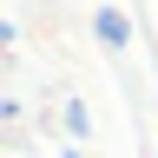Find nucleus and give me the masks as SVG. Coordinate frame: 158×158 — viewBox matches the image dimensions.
Here are the masks:
<instances>
[{
  "mask_svg": "<svg viewBox=\"0 0 158 158\" xmlns=\"http://www.w3.org/2000/svg\"><path fill=\"white\" fill-rule=\"evenodd\" d=\"M99 40H106V46H125V20H118V13H99Z\"/></svg>",
  "mask_w": 158,
  "mask_h": 158,
  "instance_id": "f257e3e1",
  "label": "nucleus"
}]
</instances>
